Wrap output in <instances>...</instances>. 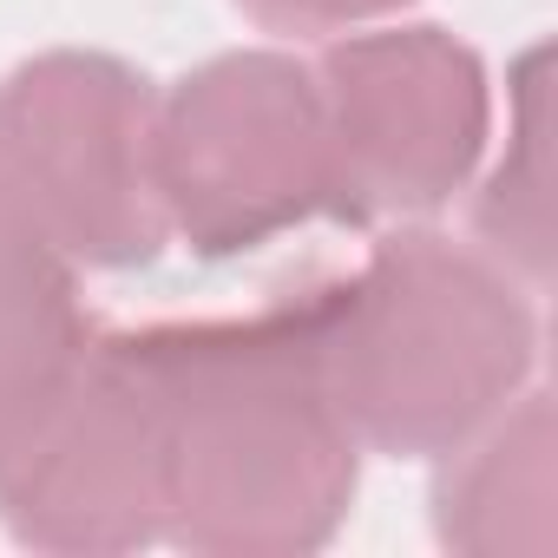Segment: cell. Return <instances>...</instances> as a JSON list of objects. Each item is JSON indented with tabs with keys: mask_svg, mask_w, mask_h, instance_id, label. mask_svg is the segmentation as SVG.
I'll use <instances>...</instances> for the list:
<instances>
[{
	"mask_svg": "<svg viewBox=\"0 0 558 558\" xmlns=\"http://www.w3.org/2000/svg\"><path fill=\"white\" fill-rule=\"evenodd\" d=\"M310 296L329 388L362 453L440 460L525 395L538 355L532 290L480 243L401 223Z\"/></svg>",
	"mask_w": 558,
	"mask_h": 558,
	"instance_id": "7a4b0ae2",
	"label": "cell"
},
{
	"mask_svg": "<svg viewBox=\"0 0 558 558\" xmlns=\"http://www.w3.org/2000/svg\"><path fill=\"white\" fill-rule=\"evenodd\" d=\"M158 197L191 256H250L329 204L316 66L296 53H217L158 99Z\"/></svg>",
	"mask_w": 558,
	"mask_h": 558,
	"instance_id": "3957f363",
	"label": "cell"
},
{
	"mask_svg": "<svg viewBox=\"0 0 558 558\" xmlns=\"http://www.w3.org/2000/svg\"><path fill=\"white\" fill-rule=\"evenodd\" d=\"M171 460L165 538L217 558H283L336 538L362 440L329 388L316 296L223 323L138 329Z\"/></svg>",
	"mask_w": 558,
	"mask_h": 558,
	"instance_id": "6da1fadb",
	"label": "cell"
},
{
	"mask_svg": "<svg viewBox=\"0 0 558 558\" xmlns=\"http://www.w3.org/2000/svg\"><path fill=\"white\" fill-rule=\"evenodd\" d=\"M545 66L551 53L532 47L512 66V106H506V151L480 184L473 204V230L480 250L519 276L538 296L551 276V93H545Z\"/></svg>",
	"mask_w": 558,
	"mask_h": 558,
	"instance_id": "9c48e42d",
	"label": "cell"
},
{
	"mask_svg": "<svg viewBox=\"0 0 558 558\" xmlns=\"http://www.w3.org/2000/svg\"><path fill=\"white\" fill-rule=\"evenodd\" d=\"M165 408L138 336H93L66 395L0 473V525L34 551L99 558L165 538Z\"/></svg>",
	"mask_w": 558,
	"mask_h": 558,
	"instance_id": "8992f818",
	"label": "cell"
},
{
	"mask_svg": "<svg viewBox=\"0 0 558 558\" xmlns=\"http://www.w3.org/2000/svg\"><path fill=\"white\" fill-rule=\"evenodd\" d=\"M236 8L276 34H349L362 21H381L408 0H236Z\"/></svg>",
	"mask_w": 558,
	"mask_h": 558,
	"instance_id": "30bf717a",
	"label": "cell"
},
{
	"mask_svg": "<svg viewBox=\"0 0 558 558\" xmlns=\"http://www.w3.org/2000/svg\"><path fill=\"white\" fill-rule=\"evenodd\" d=\"M329 204L342 223L434 217L480 165L493 99L486 66L440 27L349 34L316 60Z\"/></svg>",
	"mask_w": 558,
	"mask_h": 558,
	"instance_id": "5b68a950",
	"label": "cell"
},
{
	"mask_svg": "<svg viewBox=\"0 0 558 558\" xmlns=\"http://www.w3.org/2000/svg\"><path fill=\"white\" fill-rule=\"evenodd\" d=\"M93 349L73 263L53 250L21 184L0 165V473L21 460L47 408Z\"/></svg>",
	"mask_w": 558,
	"mask_h": 558,
	"instance_id": "52a82bcc",
	"label": "cell"
},
{
	"mask_svg": "<svg viewBox=\"0 0 558 558\" xmlns=\"http://www.w3.org/2000/svg\"><path fill=\"white\" fill-rule=\"evenodd\" d=\"M0 165L73 269H138L171 243L158 93L112 53L66 47L0 80Z\"/></svg>",
	"mask_w": 558,
	"mask_h": 558,
	"instance_id": "277c9868",
	"label": "cell"
},
{
	"mask_svg": "<svg viewBox=\"0 0 558 558\" xmlns=\"http://www.w3.org/2000/svg\"><path fill=\"white\" fill-rule=\"evenodd\" d=\"M558 434L551 401L512 395L493 421L440 453L434 538L466 558H551L558 545Z\"/></svg>",
	"mask_w": 558,
	"mask_h": 558,
	"instance_id": "ba28073f",
	"label": "cell"
}]
</instances>
